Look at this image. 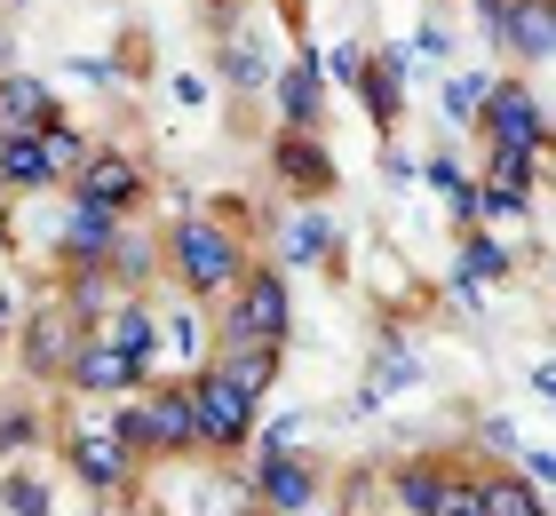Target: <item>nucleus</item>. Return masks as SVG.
I'll list each match as a JSON object with an SVG mask.
<instances>
[{
	"label": "nucleus",
	"mask_w": 556,
	"mask_h": 516,
	"mask_svg": "<svg viewBox=\"0 0 556 516\" xmlns=\"http://www.w3.org/2000/svg\"><path fill=\"white\" fill-rule=\"evenodd\" d=\"M255 263H263V254H255V215L231 206V199L184 206V215L167 223V287L191 294V302H207V310L231 294Z\"/></svg>",
	"instance_id": "obj_1"
},
{
	"label": "nucleus",
	"mask_w": 556,
	"mask_h": 516,
	"mask_svg": "<svg viewBox=\"0 0 556 516\" xmlns=\"http://www.w3.org/2000/svg\"><path fill=\"white\" fill-rule=\"evenodd\" d=\"M215 342L231 350H287L294 342V287L278 263H255L231 294L215 302Z\"/></svg>",
	"instance_id": "obj_2"
},
{
	"label": "nucleus",
	"mask_w": 556,
	"mask_h": 516,
	"mask_svg": "<svg viewBox=\"0 0 556 516\" xmlns=\"http://www.w3.org/2000/svg\"><path fill=\"white\" fill-rule=\"evenodd\" d=\"M469 136L485 151H525V160H548V151H556L548 103H541L533 80H493V96H485V112H477Z\"/></svg>",
	"instance_id": "obj_3"
},
{
	"label": "nucleus",
	"mask_w": 556,
	"mask_h": 516,
	"mask_svg": "<svg viewBox=\"0 0 556 516\" xmlns=\"http://www.w3.org/2000/svg\"><path fill=\"white\" fill-rule=\"evenodd\" d=\"M88 318H80V310H72L56 287H48L33 310H24V333H16V366L24 374H33V381H56V390H64V374H72V357H80V342H88Z\"/></svg>",
	"instance_id": "obj_4"
},
{
	"label": "nucleus",
	"mask_w": 556,
	"mask_h": 516,
	"mask_svg": "<svg viewBox=\"0 0 556 516\" xmlns=\"http://www.w3.org/2000/svg\"><path fill=\"white\" fill-rule=\"evenodd\" d=\"M191 413H199V461H239V453H255L263 405H247L215 366L191 374Z\"/></svg>",
	"instance_id": "obj_5"
},
{
	"label": "nucleus",
	"mask_w": 556,
	"mask_h": 516,
	"mask_svg": "<svg viewBox=\"0 0 556 516\" xmlns=\"http://www.w3.org/2000/svg\"><path fill=\"white\" fill-rule=\"evenodd\" d=\"M278 72H287V56H278L270 24H263L255 9L215 33V80L231 88V103H263V96L278 88Z\"/></svg>",
	"instance_id": "obj_6"
},
{
	"label": "nucleus",
	"mask_w": 556,
	"mask_h": 516,
	"mask_svg": "<svg viewBox=\"0 0 556 516\" xmlns=\"http://www.w3.org/2000/svg\"><path fill=\"white\" fill-rule=\"evenodd\" d=\"M56 461L72 469V484H88L96 501H119L128 484H143V461L112 437V421H72L56 437Z\"/></svg>",
	"instance_id": "obj_7"
},
{
	"label": "nucleus",
	"mask_w": 556,
	"mask_h": 516,
	"mask_svg": "<svg viewBox=\"0 0 556 516\" xmlns=\"http://www.w3.org/2000/svg\"><path fill=\"white\" fill-rule=\"evenodd\" d=\"M263 167H270V184L287 191L294 206H318V199L342 191V167H334V151H326V136H302V127H278L270 151H263Z\"/></svg>",
	"instance_id": "obj_8"
},
{
	"label": "nucleus",
	"mask_w": 556,
	"mask_h": 516,
	"mask_svg": "<svg viewBox=\"0 0 556 516\" xmlns=\"http://www.w3.org/2000/svg\"><path fill=\"white\" fill-rule=\"evenodd\" d=\"M318 493H326V477H318L311 445H294V453H247V501H255V508L302 516V508H318Z\"/></svg>",
	"instance_id": "obj_9"
},
{
	"label": "nucleus",
	"mask_w": 556,
	"mask_h": 516,
	"mask_svg": "<svg viewBox=\"0 0 556 516\" xmlns=\"http://www.w3.org/2000/svg\"><path fill=\"white\" fill-rule=\"evenodd\" d=\"M72 199H96V206H112V215H143V199H151V167L136 160L128 143H96V160L64 184Z\"/></svg>",
	"instance_id": "obj_10"
},
{
	"label": "nucleus",
	"mask_w": 556,
	"mask_h": 516,
	"mask_svg": "<svg viewBox=\"0 0 556 516\" xmlns=\"http://www.w3.org/2000/svg\"><path fill=\"white\" fill-rule=\"evenodd\" d=\"M151 381H160V374H151L143 357H128V350L112 342V333H88L80 357H72V374H64V390H72V398H104V405H112V398L151 390Z\"/></svg>",
	"instance_id": "obj_11"
},
{
	"label": "nucleus",
	"mask_w": 556,
	"mask_h": 516,
	"mask_svg": "<svg viewBox=\"0 0 556 516\" xmlns=\"http://www.w3.org/2000/svg\"><path fill=\"white\" fill-rule=\"evenodd\" d=\"M406 88H414V40H382L366 48V72H358V103L366 119L382 127V143L406 127Z\"/></svg>",
	"instance_id": "obj_12"
},
{
	"label": "nucleus",
	"mask_w": 556,
	"mask_h": 516,
	"mask_svg": "<svg viewBox=\"0 0 556 516\" xmlns=\"http://www.w3.org/2000/svg\"><path fill=\"white\" fill-rule=\"evenodd\" d=\"M445 493H453V453H406L382 469V501L397 516H445Z\"/></svg>",
	"instance_id": "obj_13"
},
{
	"label": "nucleus",
	"mask_w": 556,
	"mask_h": 516,
	"mask_svg": "<svg viewBox=\"0 0 556 516\" xmlns=\"http://www.w3.org/2000/svg\"><path fill=\"white\" fill-rule=\"evenodd\" d=\"M278 127H302V136H326V48H294L287 72H278Z\"/></svg>",
	"instance_id": "obj_14"
},
{
	"label": "nucleus",
	"mask_w": 556,
	"mask_h": 516,
	"mask_svg": "<svg viewBox=\"0 0 556 516\" xmlns=\"http://www.w3.org/2000/svg\"><path fill=\"white\" fill-rule=\"evenodd\" d=\"M541 175H548V160H525V151H485V167H477V184H485V223L525 215L533 191H541Z\"/></svg>",
	"instance_id": "obj_15"
},
{
	"label": "nucleus",
	"mask_w": 556,
	"mask_h": 516,
	"mask_svg": "<svg viewBox=\"0 0 556 516\" xmlns=\"http://www.w3.org/2000/svg\"><path fill=\"white\" fill-rule=\"evenodd\" d=\"M278 254L302 263V270H326V278L342 270V223L326 215V199L318 206H294V215L278 223Z\"/></svg>",
	"instance_id": "obj_16"
},
{
	"label": "nucleus",
	"mask_w": 556,
	"mask_h": 516,
	"mask_svg": "<svg viewBox=\"0 0 556 516\" xmlns=\"http://www.w3.org/2000/svg\"><path fill=\"white\" fill-rule=\"evenodd\" d=\"M406 390H421V357H414V342L397 326H382L374 333V357H366V390H358V413L366 405H390V398H406Z\"/></svg>",
	"instance_id": "obj_17"
},
{
	"label": "nucleus",
	"mask_w": 556,
	"mask_h": 516,
	"mask_svg": "<svg viewBox=\"0 0 556 516\" xmlns=\"http://www.w3.org/2000/svg\"><path fill=\"white\" fill-rule=\"evenodd\" d=\"M151 421H160V461H191L199 453V413H191V374H160L151 381Z\"/></svg>",
	"instance_id": "obj_18"
},
{
	"label": "nucleus",
	"mask_w": 556,
	"mask_h": 516,
	"mask_svg": "<svg viewBox=\"0 0 556 516\" xmlns=\"http://www.w3.org/2000/svg\"><path fill=\"white\" fill-rule=\"evenodd\" d=\"M96 333H112V342L128 350V357H143L151 374L167 366V326H160V302H151V294H119V302H112V318L96 326Z\"/></svg>",
	"instance_id": "obj_19"
},
{
	"label": "nucleus",
	"mask_w": 556,
	"mask_h": 516,
	"mask_svg": "<svg viewBox=\"0 0 556 516\" xmlns=\"http://www.w3.org/2000/svg\"><path fill=\"white\" fill-rule=\"evenodd\" d=\"M24 191H64V184L48 167L40 127H0V199H24Z\"/></svg>",
	"instance_id": "obj_20"
},
{
	"label": "nucleus",
	"mask_w": 556,
	"mask_h": 516,
	"mask_svg": "<svg viewBox=\"0 0 556 516\" xmlns=\"http://www.w3.org/2000/svg\"><path fill=\"white\" fill-rule=\"evenodd\" d=\"M207 302H191V294H175L167 310H160V326H167V366L160 374H199L215 357V318H199Z\"/></svg>",
	"instance_id": "obj_21"
},
{
	"label": "nucleus",
	"mask_w": 556,
	"mask_h": 516,
	"mask_svg": "<svg viewBox=\"0 0 556 516\" xmlns=\"http://www.w3.org/2000/svg\"><path fill=\"white\" fill-rule=\"evenodd\" d=\"M56 119H72V112L40 72H16V64L0 72V127H56Z\"/></svg>",
	"instance_id": "obj_22"
},
{
	"label": "nucleus",
	"mask_w": 556,
	"mask_h": 516,
	"mask_svg": "<svg viewBox=\"0 0 556 516\" xmlns=\"http://www.w3.org/2000/svg\"><path fill=\"white\" fill-rule=\"evenodd\" d=\"M421 184L438 191V206H445L453 230H477V223H485V184H477L462 160H445V151H438V160H421Z\"/></svg>",
	"instance_id": "obj_23"
},
{
	"label": "nucleus",
	"mask_w": 556,
	"mask_h": 516,
	"mask_svg": "<svg viewBox=\"0 0 556 516\" xmlns=\"http://www.w3.org/2000/svg\"><path fill=\"white\" fill-rule=\"evenodd\" d=\"M112 278L128 294H151L167 278V230H143V223H128L119 230V247H112Z\"/></svg>",
	"instance_id": "obj_24"
},
{
	"label": "nucleus",
	"mask_w": 556,
	"mask_h": 516,
	"mask_svg": "<svg viewBox=\"0 0 556 516\" xmlns=\"http://www.w3.org/2000/svg\"><path fill=\"white\" fill-rule=\"evenodd\" d=\"M207 366L231 381V390L247 398V405H270V390H278V374H287V350H231V342H215V357Z\"/></svg>",
	"instance_id": "obj_25"
},
{
	"label": "nucleus",
	"mask_w": 556,
	"mask_h": 516,
	"mask_svg": "<svg viewBox=\"0 0 556 516\" xmlns=\"http://www.w3.org/2000/svg\"><path fill=\"white\" fill-rule=\"evenodd\" d=\"M485 516H548L541 477L533 469L517 477V461H493V469H485Z\"/></svg>",
	"instance_id": "obj_26"
},
{
	"label": "nucleus",
	"mask_w": 556,
	"mask_h": 516,
	"mask_svg": "<svg viewBox=\"0 0 556 516\" xmlns=\"http://www.w3.org/2000/svg\"><path fill=\"white\" fill-rule=\"evenodd\" d=\"M453 270H469V278H485V287H501V278H517V247L493 239V230L477 223V230H462V239H453Z\"/></svg>",
	"instance_id": "obj_27"
},
{
	"label": "nucleus",
	"mask_w": 556,
	"mask_h": 516,
	"mask_svg": "<svg viewBox=\"0 0 556 516\" xmlns=\"http://www.w3.org/2000/svg\"><path fill=\"white\" fill-rule=\"evenodd\" d=\"M48 287H56V294H64L72 310H80L88 326H104V318H112V302L128 294V287H119V278H112L104 263H96V270H56V278H48Z\"/></svg>",
	"instance_id": "obj_28"
},
{
	"label": "nucleus",
	"mask_w": 556,
	"mask_h": 516,
	"mask_svg": "<svg viewBox=\"0 0 556 516\" xmlns=\"http://www.w3.org/2000/svg\"><path fill=\"white\" fill-rule=\"evenodd\" d=\"M509 56H517V64H548V56H556V0H517V16H509Z\"/></svg>",
	"instance_id": "obj_29"
},
{
	"label": "nucleus",
	"mask_w": 556,
	"mask_h": 516,
	"mask_svg": "<svg viewBox=\"0 0 556 516\" xmlns=\"http://www.w3.org/2000/svg\"><path fill=\"white\" fill-rule=\"evenodd\" d=\"M112 437L143 461V469L160 461V421H151V398H143V390H136V398H112Z\"/></svg>",
	"instance_id": "obj_30"
},
{
	"label": "nucleus",
	"mask_w": 556,
	"mask_h": 516,
	"mask_svg": "<svg viewBox=\"0 0 556 516\" xmlns=\"http://www.w3.org/2000/svg\"><path fill=\"white\" fill-rule=\"evenodd\" d=\"M40 143H48V167H56V184H72L88 160H96V136L80 119H56V127H40Z\"/></svg>",
	"instance_id": "obj_31"
},
{
	"label": "nucleus",
	"mask_w": 556,
	"mask_h": 516,
	"mask_svg": "<svg viewBox=\"0 0 556 516\" xmlns=\"http://www.w3.org/2000/svg\"><path fill=\"white\" fill-rule=\"evenodd\" d=\"M493 96V72H445V127H477Z\"/></svg>",
	"instance_id": "obj_32"
},
{
	"label": "nucleus",
	"mask_w": 556,
	"mask_h": 516,
	"mask_svg": "<svg viewBox=\"0 0 556 516\" xmlns=\"http://www.w3.org/2000/svg\"><path fill=\"white\" fill-rule=\"evenodd\" d=\"M0 508H9V516H56V493H48L33 469H9V477H0Z\"/></svg>",
	"instance_id": "obj_33"
},
{
	"label": "nucleus",
	"mask_w": 556,
	"mask_h": 516,
	"mask_svg": "<svg viewBox=\"0 0 556 516\" xmlns=\"http://www.w3.org/2000/svg\"><path fill=\"white\" fill-rule=\"evenodd\" d=\"M33 445H40V413L33 405H9V413H0V453L16 461V453H33Z\"/></svg>",
	"instance_id": "obj_34"
},
{
	"label": "nucleus",
	"mask_w": 556,
	"mask_h": 516,
	"mask_svg": "<svg viewBox=\"0 0 556 516\" xmlns=\"http://www.w3.org/2000/svg\"><path fill=\"white\" fill-rule=\"evenodd\" d=\"M445 516H485V469H462V461H453V493H445Z\"/></svg>",
	"instance_id": "obj_35"
},
{
	"label": "nucleus",
	"mask_w": 556,
	"mask_h": 516,
	"mask_svg": "<svg viewBox=\"0 0 556 516\" xmlns=\"http://www.w3.org/2000/svg\"><path fill=\"white\" fill-rule=\"evenodd\" d=\"M477 445H485V461H517V453H525V437H517V421L485 413V421H477Z\"/></svg>",
	"instance_id": "obj_36"
},
{
	"label": "nucleus",
	"mask_w": 556,
	"mask_h": 516,
	"mask_svg": "<svg viewBox=\"0 0 556 516\" xmlns=\"http://www.w3.org/2000/svg\"><path fill=\"white\" fill-rule=\"evenodd\" d=\"M509 16H517V0H477V33H485L493 56H509Z\"/></svg>",
	"instance_id": "obj_37"
},
{
	"label": "nucleus",
	"mask_w": 556,
	"mask_h": 516,
	"mask_svg": "<svg viewBox=\"0 0 556 516\" xmlns=\"http://www.w3.org/2000/svg\"><path fill=\"white\" fill-rule=\"evenodd\" d=\"M358 72H366V48H358V40H334V48H326V80H334V88H358Z\"/></svg>",
	"instance_id": "obj_38"
},
{
	"label": "nucleus",
	"mask_w": 556,
	"mask_h": 516,
	"mask_svg": "<svg viewBox=\"0 0 556 516\" xmlns=\"http://www.w3.org/2000/svg\"><path fill=\"white\" fill-rule=\"evenodd\" d=\"M414 56H429V64H453V24H445V16H421Z\"/></svg>",
	"instance_id": "obj_39"
},
{
	"label": "nucleus",
	"mask_w": 556,
	"mask_h": 516,
	"mask_svg": "<svg viewBox=\"0 0 556 516\" xmlns=\"http://www.w3.org/2000/svg\"><path fill=\"white\" fill-rule=\"evenodd\" d=\"M16 333H24V302H16V287H9V278H0V350H9Z\"/></svg>",
	"instance_id": "obj_40"
},
{
	"label": "nucleus",
	"mask_w": 556,
	"mask_h": 516,
	"mask_svg": "<svg viewBox=\"0 0 556 516\" xmlns=\"http://www.w3.org/2000/svg\"><path fill=\"white\" fill-rule=\"evenodd\" d=\"M207 96H215V72H175V103H191V112H199Z\"/></svg>",
	"instance_id": "obj_41"
},
{
	"label": "nucleus",
	"mask_w": 556,
	"mask_h": 516,
	"mask_svg": "<svg viewBox=\"0 0 556 516\" xmlns=\"http://www.w3.org/2000/svg\"><path fill=\"white\" fill-rule=\"evenodd\" d=\"M382 175H390V184H414L421 160H414V151H397V136H390V143H382Z\"/></svg>",
	"instance_id": "obj_42"
},
{
	"label": "nucleus",
	"mask_w": 556,
	"mask_h": 516,
	"mask_svg": "<svg viewBox=\"0 0 556 516\" xmlns=\"http://www.w3.org/2000/svg\"><path fill=\"white\" fill-rule=\"evenodd\" d=\"M533 390H541V398L556 405V366H541V374H533Z\"/></svg>",
	"instance_id": "obj_43"
},
{
	"label": "nucleus",
	"mask_w": 556,
	"mask_h": 516,
	"mask_svg": "<svg viewBox=\"0 0 556 516\" xmlns=\"http://www.w3.org/2000/svg\"><path fill=\"white\" fill-rule=\"evenodd\" d=\"M9 64H16V40H9V33H0V72H9Z\"/></svg>",
	"instance_id": "obj_44"
},
{
	"label": "nucleus",
	"mask_w": 556,
	"mask_h": 516,
	"mask_svg": "<svg viewBox=\"0 0 556 516\" xmlns=\"http://www.w3.org/2000/svg\"><path fill=\"white\" fill-rule=\"evenodd\" d=\"M9 247H16V239H9V206H0V254H9Z\"/></svg>",
	"instance_id": "obj_45"
},
{
	"label": "nucleus",
	"mask_w": 556,
	"mask_h": 516,
	"mask_svg": "<svg viewBox=\"0 0 556 516\" xmlns=\"http://www.w3.org/2000/svg\"><path fill=\"white\" fill-rule=\"evenodd\" d=\"M239 516H270V508H255V501H247V508H239Z\"/></svg>",
	"instance_id": "obj_46"
},
{
	"label": "nucleus",
	"mask_w": 556,
	"mask_h": 516,
	"mask_svg": "<svg viewBox=\"0 0 556 516\" xmlns=\"http://www.w3.org/2000/svg\"><path fill=\"white\" fill-rule=\"evenodd\" d=\"M88 516H112V508H88Z\"/></svg>",
	"instance_id": "obj_47"
},
{
	"label": "nucleus",
	"mask_w": 556,
	"mask_h": 516,
	"mask_svg": "<svg viewBox=\"0 0 556 516\" xmlns=\"http://www.w3.org/2000/svg\"><path fill=\"white\" fill-rule=\"evenodd\" d=\"M9 9H24V0H9Z\"/></svg>",
	"instance_id": "obj_48"
},
{
	"label": "nucleus",
	"mask_w": 556,
	"mask_h": 516,
	"mask_svg": "<svg viewBox=\"0 0 556 516\" xmlns=\"http://www.w3.org/2000/svg\"><path fill=\"white\" fill-rule=\"evenodd\" d=\"M0 9H9V0H0Z\"/></svg>",
	"instance_id": "obj_49"
}]
</instances>
